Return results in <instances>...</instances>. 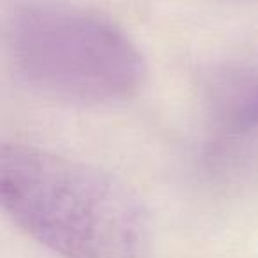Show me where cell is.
<instances>
[{
	"label": "cell",
	"instance_id": "2",
	"mask_svg": "<svg viewBox=\"0 0 258 258\" xmlns=\"http://www.w3.org/2000/svg\"><path fill=\"white\" fill-rule=\"evenodd\" d=\"M15 71L32 89L80 104L135 97L147 64L115 22L66 4H37L16 13L8 30Z\"/></svg>",
	"mask_w": 258,
	"mask_h": 258
},
{
	"label": "cell",
	"instance_id": "1",
	"mask_svg": "<svg viewBox=\"0 0 258 258\" xmlns=\"http://www.w3.org/2000/svg\"><path fill=\"white\" fill-rule=\"evenodd\" d=\"M9 218L62 258H147L151 225L140 197L111 173L23 144L0 149Z\"/></svg>",
	"mask_w": 258,
	"mask_h": 258
},
{
	"label": "cell",
	"instance_id": "3",
	"mask_svg": "<svg viewBox=\"0 0 258 258\" xmlns=\"http://www.w3.org/2000/svg\"><path fill=\"white\" fill-rule=\"evenodd\" d=\"M221 118L226 127L237 133L258 129V62L226 89V97L221 99Z\"/></svg>",
	"mask_w": 258,
	"mask_h": 258
}]
</instances>
